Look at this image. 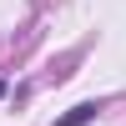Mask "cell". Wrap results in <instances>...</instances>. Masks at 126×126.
I'll return each instance as SVG.
<instances>
[{
    "label": "cell",
    "mask_w": 126,
    "mask_h": 126,
    "mask_svg": "<svg viewBox=\"0 0 126 126\" xmlns=\"http://www.w3.org/2000/svg\"><path fill=\"white\" fill-rule=\"evenodd\" d=\"M0 96H5V81H0Z\"/></svg>",
    "instance_id": "2"
},
{
    "label": "cell",
    "mask_w": 126,
    "mask_h": 126,
    "mask_svg": "<svg viewBox=\"0 0 126 126\" xmlns=\"http://www.w3.org/2000/svg\"><path fill=\"white\" fill-rule=\"evenodd\" d=\"M96 116H101V106H96V101H81V106H71V111H66L56 126H91Z\"/></svg>",
    "instance_id": "1"
}]
</instances>
